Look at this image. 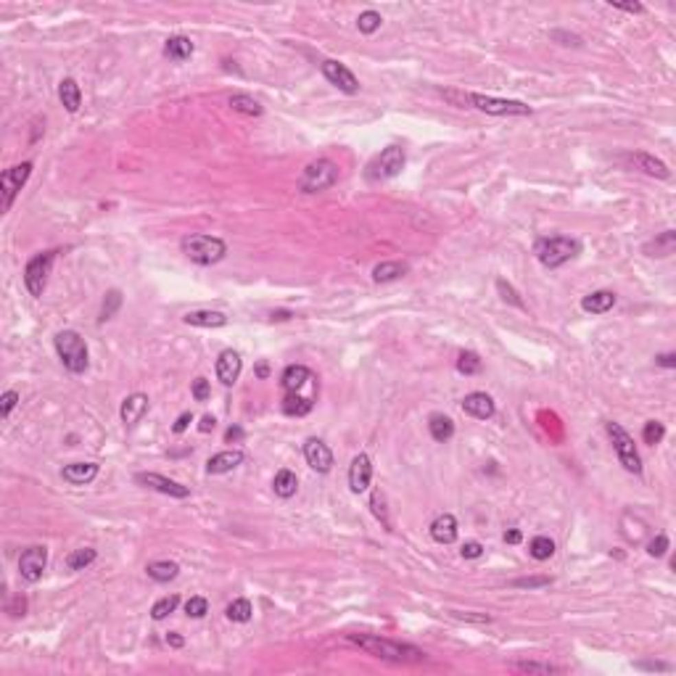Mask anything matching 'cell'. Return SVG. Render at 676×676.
<instances>
[{
    "instance_id": "obj_49",
    "label": "cell",
    "mask_w": 676,
    "mask_h": 676,
    "mask_svg": "<svg viewBox=\"0 0 676 676\" xmlns=\"http://www.w3.org/2000/svg\"><path fill=\"white\" fill-rule=\"evenodd\" d=\"M209 394H212L209 381H206V378H196V381H193V399H196V402H206Z\"/></svg>"
},
{
    "instance_id": "obj_17",
    "label": "cell",
    "mask_w": 676,
    "mask_h": 676,
    "mask_svg": "<svg viewBox=\"0 0 676 676\" xmlns=\"http://www.w3.org/2000/svg\"><path fill=\"white\" fill-rule=\"evenodd\" d=\"M462 409H465L468 415L478 418V420H489L497 407H494V399H491L489 394H484V391H473V394H468V396L462 399Z\"/></svg>"
},
{
    "instance_id": "obj_46",
    "label": "cell",
    "mask_w": 676,
    "mask_h": 676,
    "mask_svg": "<svg viewBox=\"0 0 676 676\" xmlns=\"http://www.w3.org/2000/svg\"><path fill=\"white\" fill-rule=\"evenodd\" d=\"M497 288H499V293H502V299H505V302H510V304H515V306H523L521 296H518V291L510 286V283H505V280H497Z\"/></svg>"
},
{
    "instance_id": "obj_24",
    "label": "cell",
    "mask_w": 676,
    "mask_h": 676,
    "mask_svg": "<svg viewBox=\"0 0 676 676\" xmlns=\"http://www.w3.org/2000/svg\"><path fill=\"white\" fill-rule=\"evenodd\" d=\"M637 167L642 169V172H647V174H653V177H660V180H668L671 177V172H668V167L660 161V159H655V156H650V153H631L629 156Z\"/></svg>"
},
{
    "instance_id": "obj_28",
    "label": "cell",
    "mask_w": 676,
    "mask_h": 676,
    "mask_svg": "<svg viewBox=\"0 0 676 676\" xmlns=\"http://www.w3.org/2000/svg\"><path fill=\"white\" fill-rule=\"evenodd\" d=\"M58 98H61V103H64V109H67L69 114H74V111L80 109V103H82V93H80V84L74 82L71 77L61 80V84H58Z\"/></svg>"
},
{
    "instance_id": "obj_6",
    "label": "cell",
    "mask_w": 676,
    "mask_h": 676,
    "mask_svg": "<svg viewBox=\"0 0 676 676\" xmlns=\"http://www.w3.org/2000/svg\"><path fill=\"white\" fill-rule=\"evenodd\" d=\"M405 161H407L405 151H402L399 146H389V148H383V151L378 153L370 164H368V172H365V174H368L370 183L391 180V177H396V174L405 169Z\"/></svg>"
},
{
    "instance_id": "obj_8",
    "label": "cell",
    "mask_w": 676,
    "mask_h": 676,
    "mask_svg": "<svg viewBox=\"0 0 676 676\" xmlns=\"http://www.w3.org/2000/svg\"><path fill=\"white\" fill-rule=\"evenodd\" d=\"M53 259H56L53 251H43V254H34L32 259L27 262V267H24V286H27V291L32 296H43V291L48 286V275L53 270Z\"/></svg>"
},
{
    "instance_id": "obj_10",
    "label": "cell",
    "mask_w": 676,
    "mask_h": 676,
    "mask_svg": "<svg viewBox=\"0 0 676 676\" xmlns=\"http://www.w3.org/2000/svg\"><path fill=\"white\" fill-rule=\"evenodd\" d=\"M30 174H32V164H30V161L16 164V167H11L3 172V177H0V190H3V209H5V212L11 209L16 193L24 188V183L30 180Z\"/></svg>"
},
{
    "instance_id": "obj_18",
    "label": "cell",
    "mask_w": 676,
    "mask_h": 676,
    "mask_svg": "<svg viewBox=\"0 0 676 676\" xmlns=\"http://www.w3.org/2000/svg\"><path fill=\"white\" fill-rule=\"evenodd\" d=\"M309 381H315V375H312V370L304 368V365H291V368H286L283 375H280V386H283L286 394H299L302 386H306Z\"/></svg>"
},
{
    "instance_id": "obj_35",
    "label": "cell",
    "mask_w": 676,
    "mask_h": 676,
    "mask_svg": "<svg viewBox=\"0 0 676 676\" xmlns=\"http://www.w3.org/2000/svg\"><path fill=\"white\" fill-rule=\"evenodd\" d=\"M528 555L534 560H550L555 555V541L550 537H534L528 544Z\"/></svg>"
},
{
    "instance_id": "obj_1",
    "label": "cell",
    "mask_w": 676,
    "mask_h": 676,
    "mask_svg": "<svg viewBox=\"0 0 676 676\" xmlns=\"http://www.w3.org/2000/svg\"><path fill=\"white\" fill-rule=\"evenodd\" d=\"M349 642L359 644L365 653H370L381 660H391V663H415V660L425 658V653L418 647L394 642V640L378 637V634H349Z\"/></svg>"
},
{
    "instance_id": "obj_52",
    "label": "cell",
    "mask_w": 676,
    "mask_h": 676,
    "mask_svg": "<svg viewBox=\"0 0 676 676\" xmlns=\"http://www.w3.org/2000/svg\"><path fill=\"white\" fill-rule=\"evenodd\" d=\"M613 8H618V11H626V14H642L644 5L642 3H610Z\"/></svg>"
},
{
    "instance_id": "obj_23",
    "label": "cell",
    "mask_w": 676,
    "mask_h": 676,
    "mask_svg": "<svg viewBox=\"0 0 676 676\" xmlns=\"http://www.w3.org/2000/svg\"><path fill=\"white\" fill-rule=\"evenodd\" d=\"M613 304H616V293L613 291H594V293L581 299V309L589 312V315H605L608 309H613Z\"/></svg>"
},
{
    "instance_id": "obj_7",
    "label": "cell",
    "mask_w": 676,
    "mask_h": 676,
    "mask_svg": "<svg viewBox=\"0 0 676 676\" xmlns=\"http://www.w3.org/2000/svg\"><path fill=\"white\" fill-rule=\"evenodd\" d=\"M605 431H608L610 441H613V447H616V455L621 460V465H624L629 473H642V460H640V452H637V447H634V439L626 433L618 422H613V420L605 422Z\"/></svg>"
},
{
    "instance_id": "obj_42",
    "label": "cell",
    "mask_w": 676,
    "mask_h": 676,
    "mask_svg": "<svg viewBox=\"0 0 676 676\" xmlns=\"http://www.w3.org/2000/svg\"><path fill=\"white\" fill-rule=\"evenodd\" d=\"M381 14L378 11H365V14H359L357 19V27H359V32L362 34H372L375 30H381Z\"/></svg>"
},
{
    "instance_id": "obj_53",
    "label": "cell",
    "mask_w": 676,
    "mask_h": 676,
    "mask_svg": "<svg viewBox=\"0 0 676 676\" xmlns=\"http://www.w3.org/2000/svg\"><path fill=\"white\" fill-rule=\"evenodd\" d=\"M190 422H193V415H190V412H183V415H180V418L174 420V425H172V431H174V433H183V431H185V428H188V425H190Z\"/></svg>"
},
{
    "instance_id": "obj_55",
    "label": "cell",
    "mask_w": 676,
    "mask_h": 676,
    "mask_svg": "<svg viewBox=\"0 0 676 676\" xmlns=\"http://www.w3.org/2000/svg\"><path fill=\"white\" fill-rule=\"evenodd\" d=\"M521 539H523V534H521L518 528H512V531H507V534H505V541H507V544H518V541H521Z\"/></svg>"
},
{
    "instance_id": "obj_3",
    "label": "cell",
    "mask_w": 676,
    "mask_h": 676,
    "mask_svg": "<svg viewBox=\"0 0 676 676\" xmlns=\"http://www.w3.org/2000/svg\"><path fill=\"white\" fill-rule=\"evenodd\" d=\"M183 254H185L190 262H196V264H201V267H209V264H217V262L225 259L227 243H225L222 238L196 233V236L183 238Z\"/></svg>"
},
{
    "instance_id": "obj_43",
    "label": "cell",
    "mask_w": 676,
    "mask_h": 676,
    "mask_svg": "<svg viewBox=\"0 0 676 676\" xmlns=\"http://www.w3.org/2000/svg\"><path fill=\"white\" fill-rule=\"evenodd\" d=\"M119 306H122V293H119V291H109L106 299H103V306H101V320H111V317L117 315Z\"/></svg>"
},
{
    "instance_id": "obj_32",
    "label": "cell",
    "mask_w": 676,
    "mask_h": 676,
    "mask_svg": "<svg viewBox=\"0 0 676 676\" xmlns=\"http://www.w3.org/2000/svg\"><path fill=\"white\" fill-rule=\"evenodd\" d=\"M148 576H151L153 581H159V584H167L172 578H177L180 574V565L177 563H172V560H156V563H148Z\"/></svg>"
},
{
    "instance_id": "obj_60",
    "label": "cell",
    "mask_w": 676,
    "mask_h": 676,
    "mask_svg": "<svg viewBox=\"0 0 676 676\" xmlns=\"http://www.w3.org/2000/svg\"><path fill=\"white\" fill-rule=\"evenodd\" d=\"M267 372H270V370H267V365H264V362H262V365L256 368V375H259V378H267Z\"/></svg>"
},
{
    "instance_id": "obj_48",
    "label": "cell",
    "mask_w": 676,
    "mask_h": 676,
    "mask_svg": "<svg viewBox=\"0 0 676 676\" xmlns=\"http://www.w3.org/2000/svg\"><path fill=\"white\" fill-rule=\"evenodd\" d=\"M666 550H668V537H666V534H658L655 539L650 541V547H647V552H650L653 558H663Z\"/></svg>"
},
{
    "instance_id": "obj_27",
    "label": "cell",
    "mask_w": 676,
    "mask_h": 676,
    "mask_svg": "<svg viewBox=\"0 0 676 676\" xmlns=\"http://www.w3.org/2000/svg\"><path fill=\"white\" fill-rule=\"evenodd\" d=\"M407 272H409V267L405 262H381L372 267V280L375 283H391L396 278H405Z\"/></svg>"
},
{
    "instance_id": "obj_61",
    "label": "cell",
    "mask_w": 676,
    "mask_h": 676,
    "mask_svg": "<svg viewBox=\"0 0 676 676\" xmlns=\"http://www.w3.org/2000/svg\"><path fill=\"white\" fill-rule=\"evenodd\" d=\"M272 320H288V312H278V315H272Z\"/></svg>"
},
{
    "instance_id": "obj_30",
    "label": "cell",
    "mask_w": 676,
    "mask_h": 676,
    "mask_svg": "<svg viewBox=\"0 0 676 676\" xmlns=\"http://www.w3.org/2000/svg\"><path fill=\"white\" fill-rule=\"evenodd\" d=\"M272 489H275V494H278V497L288 499V497H293V494H296V489H299V478H296V473H293V471L283 468V471H278V473H275Z\"/></svg>"
},
{
    "instance_id": "obj_34",
    "label": "cell",
    "mask_w": 676,
    "mask_h": 676,
    "mask_svg": "<svg viewBox=\"0 0 676 676\" xmlns=\"http://www.w3.org/2000/svg\"><path fill=\"white\" fill-rule=\"evenodd\" d=\"M225 613H227V618H230V621H236V624H246V621H251L254 608H251V602H249V600L238 597V600H233V602L225 608Z\"/></svg>"
},
{
    "instance_id": "obj_57",
    "label": "cell",
    "mask_w": 676,
    "mask_h": 676,
    "mask_svg": "<svg viewBox=\"0 0 676 676\" xmlns=\"http://www.w3.org/2000/svg\"><path fill=\"white\" fill-rule=\"evenodd\" d=\"M212 428H214V418H212V415H206V418L201 420V425H199V431H201V433H209Z\"/></svg>"
},
{
    "instance_id": "obj_54",
    "label": "cell",
    "mask_w": 676,
    "mask_h": 676,
    "mask_svg": "<svg viewBox=\"0 0 676 676\" xmlns=\"http://www.w3.org/2000/svg\"><path fill=\"white\" fill-rule=\"evenodd\" d=\"M240 439H243V428H238V425L227 428V433H225V441H227V444H233V441H240Z\"/></svg>"
},
{
    "instance_id": "obj_2",
    "label": "cell",
    "mask_w": 676,
    "mask_h": 676,
    "mask_svg": "<svg viewBox=\"0 0 676 676\" xmlns=\"http://www.w3.org/2000/svg\"><path fill=\"white\" fill-rule=\"evenodd\" d=\"M578 251H581V243L576 238H568V236L539 238L534 243V256L539 259L544 267H550V270L563 267L565 262H571L574 256H578Z\"/></svg>"
},
{
    "instance_id": "obj_5",
    "label": "cell",
    "mask_w": 676,
    "mask_h": 676,
    "mask_svg": "<svg viewBox=\"0 0 676 676\" xmlns=\"http://www.w3.org/2000/svg\"><path fill=\"white\" fill-rule=\"evenodd\" d=\"M338 180V167L330 161V159H317L312 164H306L304 174L299 180V188L302 193H320V190H328L330 185H336Z\"/></svg>"
},
{
    "instance_id": "obj_45",
    "label": "cell",
    "mask_w": 676,
    "mask_h": 676,
    "mask_svg": "<svg viewBox=\"0 0 676 676\" xmlns=\"http://www.w3.org/2000/svg\"><path fill=\"white\" fill-rule=\"evenodd\" d=\"M185 613L190 618H203L206 613H209V602H206V597H190L185 602Z\"/></svg>"
},
{
    "instance_id": "obj_26",
    "label": "cell",
    "mask_w": 676,
    "mask_h": 676,
    "mask_svg": "<svg viewBox=\"0 0 676 676\" xmlns=\"http://www.w3.org/2000/svg\"><path fill=\"white\" fill-rule=\"evenodd\" d=\"M676 251V233L674 230H666L655 236L647 246H644V254L647 256H671Z\"/></svg>"
},
{
    "instance_id": "obj_59",
    "label": "cell",
    "mask_w": 676,
    "mask_h": 676,
    "mask_svg": "<svg viewBox=\"0 0 676 676\" xmlns=\"http://www.w3.org/2000/svg\"><path fill=\"white\" fill-rule=\"evenodd\" d=\"M16 608L21 610V616H24V608H27V602H24V597H19V600H16ZM8 613H11V616H19V613H16V610H14V608H8Z\"/></svg>"
},
{
    "instance_id": "obj_31",
    "label": "cell",
    "mask_w": 676,
    "mask_h": 676,
    "mask_svg": "<svg viewBox=\"0 0 676 676\" xmlns=\"http://www.w3.org/2000/svg\"><path fill=\"white\" fill-rule=\"evenodd\" d=\"M428 431H431V436L436 441H449L452 436H455V422H452V418H447V415H431V420H428Z\"/></svg>"
},
{
    "instance_id": "obj_19",
    "label": "cell",
    "mask_w": 676,
    "mask_h": 676,
    "mask_svg": "<svg viewBox=\"0 0 676 676\" xmlns=\"http://www.w3.org/2000/svg\"><path fill=\"white\" fill-rule=\"evenodd\" d=\"M246 460V455L240 452V449H227V452H220V455L209 457V462H206V471L212 475H220V473H230L233 468H238L240 462Z\"/></svg>"
},
{
    "instance_id": "obj_9",
    "label": "cell",
    "mask_w": 676,
    "mask_h": 676,
    "mask_svg": "<svg viewBox=\"0 0 676 676\" xmlns=\"http://www.w3.org/2000/svg\"><path fill=\"white\" fill-rule=\"evenodd\" d=\"M468 101L473 103L478 111L494 114V117H526V114H531V106H526V103H521V101L491 98V95H481V93H471Z\"/></svg>"
},
{
    "instance_id": "obj_22",
    "label": "cell",
    "mask_w": 676,
    "mask_h": 676,
    "mask_svg": "<svg viewBox=\"0 0 676 676\" xmlns=\"http://www.w3.org/2000/svg\"><path fill=\"white\" fill-rule=\"evenodd\" d=\"M431 537H433V541H439V544H452V541L457 539L455 515L441 512L439 518H433V523H431Z\"/></svg>"
},
{
    "instance_id": "obj_13",
    "label": "cell",
    "mask_w": 676,
    "mask_h": 676,
    "mask_svg": "<svg viewBox=\"0 0 676 676\" xmlns=\"http://www.w3.org/2000/svg\"><path fill=\"white\" fill-rule=\"evenodd\" d=\"M304 457H306V465H309L312 471H317V473H328V471L333 468V452H330L328 444L320 439L306 441Z\"/></svg>"
},
{
    "instance_id": "obj_11",
    "label": "cell",
    "mask_w": 676,
    "mask_h": 676,
    "mask_svg": "<svg viewBox=\"0 0 676 676\" xmlns=\"http://www.w3.org/2000/svg\"><path fill=\"white\" fill-rule=\"evenodd\" d=\"M45 565H48V550L45 547H30L19 558V574H21V578H27V581L34 584V581L43 578Z\"/></svg>"
},
{
    "instance_id": "obj_47",
    "label": "cell",
    "mask_w": 676,
    "mask_h": 676,
    "mask_svg": "<svg viewBox=\"0 0 676 676\" xmlns=\"http://www.w3.org/2000/svg\"><path fill=\"white\" fill-rule=\"evenodd\" d=\"M19 405V394L16 391H5L3 396H0V415L3 418H8L11 415V409Z\"/></svg>"
},
{
    "instance_id": "obj_40",
    "label": "cell",
    "mask_w": 676,
    "mask_h": 676,
    "mask_svg": "<svg viewBox=\"0 0 676 676\" xmlns=\"http://www.w3.org/2000/svg\"><path fill=\"white\" fill-rule=\"evenodd\" d=\"M180 605V597L177 594H169V597H161V600H156L151 608V618L153 621H164L169 613H174V608Z\"/></svg>"
},
{
    "instance_id": "obj_36",
    "label": "cell",
    "mask_w": 676,
    "mask_h": 676,
    "mask_svg": "<svg viewBox=\"0 0 676 676\" xmlns=\"http://www.w3.org/2000/svg\"><path fill=\"white\" fill-rule=\"evenodd\" d=\"M98 558V552L93 547H82V550H74L71 555L67 558V568L69 571H84L93 560Z\"/></svg>"
},
{
    "instance_id": "obj_16",
    "label": "cell",
    "mask_w": 676,
    "mask_h": 676,
    "mask_svg": "<svg viewBox=\"0 0 676 676\" xmlns=\"http://www.w3.org/2000/svg\"><path fill=\"white\" fill-rule=\"evenodd\" d=\"M240 368H243L240 354L233 352V349H225L220 359H217V378H220L222 386H233L238 381V375H240Z\"/></svg>"
},
{
    "instance_id": "obj_21",
    "label": "cell",
    "mask_w": 676,
    "mask_h": 676,
    "mask_svg": "<svg viewBox=\"0 0 676 676\" xmlns=\"http://www.w3.org/2000/svg\"><path fill=\"white\" fill-rule=\"evenodd\" d=\"M146 412H148V396L146 394H133L122 405V420H124V425H137Z\"/></svg>"
},
{
    "instance_id": "obj_44",
    "label": "cell",
    "mask_w": 676,
    "mask_h": 676,
    "mask_svg": "<svg viewBox=\"0 0 676 676\" xmlns=\"http://www.w3.org/2000/svg\"><path fill=\"white\" fill-rule=\"evenodd\" d=\"M666 436V428H663V422H658V420H650V422H644V428H642V439H644V444H660V439Z\"/></svg>"
},
{
    "instance_id": "obj_37",
    "label": "cell",
    "mask_w": 676,
    "mask_h": 676,
    "mask_svg": "<svg viewBox=\"0 0 676 676\" xmlns=\"http://www.w3.org/2000/svg\"><path fill=\"white\" fill-rule=\"evenodd\" d=\"M370 507H372V515L383 523L386 531H391V518H389V507H386V494L381 489H375L370 494Z\"/></svg>"
},
{
    "instance_id": "obj_33",
    "label": "cell",
    "mask_w": 676,
    "mask_h": 676,
    "mask_svg": "<svg viewBox=\"0 0 676 676\" xmlns=\"http://www.w3.org/2000/svg\"><path fill=\"white\" fill-rule=\"evenodd\" d=\"M312 407H315L312 396H302V394H286V399H283V412L286 415H296V418L306 415Z\"/></svg>"
},
{
    "instance_id": "obj_20",
    "label": "cell",
    "mask_w": 676,
    "mask_h": 676,
    "mask_svg": "<svg viewBox=\"0 0 676 676\" xmlns=\"http://www.w3.org/2000/svg\"><path fill=\"white\" fill-rule=\"evenodd\" d=\"M61 475H64V481L74 484V486H84L98 475V465L95 462H71V465H64Z\"/></svg>"
},
{
    "instance_id": "obj_51",
    "label": "cell",
    "mask_w": 676,
    "mask_h": 676,
    "mask_svg": "<svg viewBox=\"0 0 676 676\" xmlns=\"http://www.w3.org/2000/svg\"><path fill=\"white\" fill-rule=\"evenodd\" d=\"M515 587H528V589H534V587H547L550 584V578L547 576H541V578H518V581H512Z\"/></svg>"
},
{
    "instance_id": "obj_38",
    "label": "cell",
    "mask_w": 676,
    "mask_h": 676,
    "mask_svg": "<svg viewBox=\"0 0 676 676\" xmlns=\"http://www.w3.org/2000/svg\"><path fill=\"white\" fill-rule=\"evenodd\" d=\"M227 103H230L236 111H240V114H249V117H259V114H262V106H259V101L251 98V95H243V93L230 95V101Z\"/></svg>"
},
{
    "instance_id": "obj_39",
    "label": "cell",
    "mask_w": 676,
    "mask_h": 676,
    "mask_svg": "<svg viewBox=\"0 0 676 676\" xmlns=\"http://www.w3.org/2000/svg\"><path fill=\"white\" fill-rule=\"evenodd\" d=\"M512 671H521V674H558V666H550V663H537V660H518V663H510Z\"/></svg>"
},
{
    "instance_id": "obj_58",
    "label": "cell",
    "mask_w": 676,
    "mask_h": 676,
    "mask_svg": "<svg viewBox=\"0 0 676 676\" xmlns=\"http://www.w3.org/2000/svg\"><path fill=\"white\" fill-rule=\"evenodd\" d=\"M167 644H172V647H183L185 640H183L180 634H174V631H172V634H167Z\"/></svg>"
},
{
    "instance_id": "obj_25",
    "label": "cell",
    "mask_w": 676,
    "mask_h": 676,
    "mask_svg": "<svg viewBox=\"0 0 676 676\" xmlns=\"http://www.w3.org/2000/svg\"><path fill=\"white\" fill-rule=\"evenodd\" d=\"M185 322L196 325V328H222V325H227V315L212 312V309H199V312H188Z\"/></svg>"
},
{
    "instance_id": "obj_56",
    "label": "cell",
    "mask_w": 676,
    "mask_h": 676,
    "mask_svg": "<svg viewBox=\"0 0 676 676\" xmlns=\"http://www.w3.org/2000/svg\"><path fill=\"white\" fill-rule=\"evenodd\" d=\"M655 359H658V365H663V368H674L676 365V354H660Z\"/></svg>"
},
{
    "instance_id": "obj_12",
    "label": "cell",
    "mask_w": 676,
    "mask_h": 676,
    "mask_svg": "<svg viewBox=\"0 0 676 676\" xmlns=\"http://www.w3.org/2000/svg\"><path fill=\"white\" fill-rule=\"evenodd\" d=\"M320 69H322V74H325V80L330 84H336L338 90H343V93H357V90H359V80L354 77V71L346 69L341 61L328 58V61H322L320 64Z\"/></svg>"
},
{
    "instance_id": "obj_29",
    "label": "cell",
    "mask_w": 676,
    "mask_h": 676,
    "mask_svg": "<svg viewBox=\"0 0 676 676\" xmlns=\"http://www.w3.org/2000/svg\"><path fill=\"white\" fill-rule=\"evenodd\" d=\"M164 56L172 58V61H185L193 56V43H190V37H183V34H174V37H169L167 45H164Z\"/></svg>"
},
{
    "instance_id": "obj_14",
    "label": "cell",
    "mask_w": 676,
    "mask_h": 676,
    "mask_svg": "<svg viewBox=\"0 0 676 676\" xmlns=\"http://www.w3.org/2000/svg\"><path fill=\"white\" fill-rule=\"evenodd\" d=\"M135 481L137 484H143V486H148V489H156V491H161V494H169V497H177V499H185L188 494H190L188 486L172 481V478H164V475H159V473H137Z\"/></svg>"
},
{
    "instance_id": "obj_4",
    "label": "cell",
    "mask_w": 676,
    "mask_h": 676,
    "mask_svg": "<svg viewBox=\"0 0 676 676\" xmlns=\"http://www.w3.org/2000/svg\"><path fill=\"white\" fill-rule=\"evenodd\" d=\"M53 343H56V352H58V357H61V362H64V368L69 372L80 375V372L87 370V343H84V338L77 330L56 333Z\"/></svg>"
},
{
    "instance_id": "obj_41",
    "label": "cell",
    "mask_w": 676,
    "mask_h": 676,
    "mask_svg": "<svg viewBox=\"0 0 676 676\" xmlns=\"http://www.w3.org/2000/svg\"><path fill=\"white\" fill-rule=\"evenodd\" d=\"M481 359H478V354H473V352H462V354L457 357V370L462 372V375H475V372H481Z\"/></svg>"
},
{
    "instance_id": "obj_15",
    "label": "cell",
    "mask_w": 676,
    "mask_h": 676,
    "mask_svg": "<svg viewBox=\"0 0 676 676\" xmlns=\"http://www.w3.org/2000/svg\"><path fill=\"white\" fill-rule=\"evenodd\" d=\"M372 481V462L368 455H357L352 460V468H349V489L354 494H362L368 491Z\"/></svg>"
},
{
    "instance_id": "obj_50",
    "label": "cell",
    "mask_w": 676,
    "mask_h": 676,
    "mask_svg": "<svg viewBox=\"0 0 676 676\" xmlns=\"http://www.w3.org/2000/svg\"><path fill=\"white\" fill-rule=\"evenodd\" d=\"M460 552H462V558H468V560H475V558H481V555H484V547H481V544H478V541H465V544H462V550H460Z\"/></svg>"
}]
</instances>
